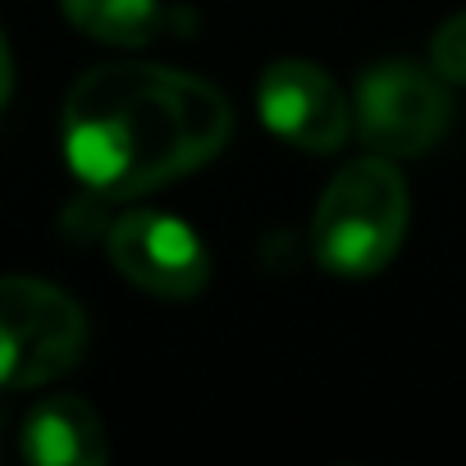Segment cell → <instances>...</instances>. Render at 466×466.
<instances>
[{"label": "cell", "mask_w": 466, "mask_h": 466, "mask_svg": "<svg viewBox=\"0 0 466 466\" xmlns=\"http://www.w3.org/2000/svg\"><path fill=\"white\" fill-rule=\"evenodd\" d=\"M106 252L115 270L151 298L187 302L210 284L206 243L192 224L165 210H124L106 233Z\"/></svg>", "instance_id": "cell-5"}, {"label": "cell", "mask_w": 466, "mask_h": 466, "mask_svg": "<svg viewBox=\"0 0 466 466\" xmlns=\"http://www.w3.org/2000/svg\"><path fill=\"white\" fill-rule=\"evenodd\" d=\"M10 92H15V60H10V42H5V33H0V110H5Z\"/></svg>", "instance_id": "cell-10"}, {"label": "cell", "mask_w": 466, "mask_h": 466, "mask_svg": "<svg viewBox=\"0 0 466 466\" xmlns=\"http://www.w3.org/2000/svg\"><path fill=\"white\" fill-rule=\"evenodd\" d=\"M87 348L83 307L33 275L0 279V389H42L78 366Z\"/></svg>", "instance_id": "cell-3"}, {"label": "cell", "mask_w": 466, "mask_h": 466, "mask_svg": "<svg viewBox=\"0 0 466 466\" xmlns=\"http://www.w3.org/2000/svg\"><path fill=\"white\" fill-rule=\"evenodd\" d=\"M24 457L33 466H101L110 448L96 407L78 393L42 398L24 420Z\"/></svg>", "instance_id": "cell-7"}, {"label": "cell", "mask_w": 466, "mask_h": 466, "mask_svg": "<svg viewBox=\"0 0 466 466\" xmlns=\"http://www.w3.org/2000/svg\"><path fill=\"white\" fill-rule=\"evenodd\" d=\"M430 69L443 83H466V10L430 37Z\"/></svg>", "instance_id": "cell-9"}, {"label": "cell", "mask_w": 466, "mask_h": 466, "mask_svg": "<svg viewBox=\"0 0 466 466\" xmlns=\"http://www.w3.org/2000/svg\"><path fill=\"white\" fill-rule=\"evenodd\" d=\"M65 160L106 201H133L156 192L233 137V106L206 78L165 65H96L87 69L60 115Z\"/></svg>", "instance_id": "cell-1"}, {"label": "cell", "mask_w": 466, "mask_h": 466, "mask_svg": "<svg viewBox=\"0 0 466 466\" xmlns=\"http://www.w3.org/2000/svg\"><path fill=\"white\" fill-rule=\"evenodd\" d=\"M60 10L83 37L106 46H147L165 24L160 0H60Z\"/></svg>", "instance_id": "cell-8"}, {"label": "cell", "mask_w": 466, "mask_h": 466, "mask_svg": "<svg viewBox=\"0 0 466 466\" xmlns=\"http://www.w3.org/2000/svg\"><path fill=\"white\" fill-rule=\"evenodd\" d=\"M407 183L389 156H366L343 165L316 201L311 219V252L329 275L370 279L380 275L407 233Z\"/></svg>", "instance_id": "cell-2"}, {"label": "cell", "mask_w": 466, "mask_h": 466, "mask_svg": "<svg viewBox=\"0 0 466 466\" xmlns=\"http://www.w3.org/2000/svg\"><path fill=\"white\" fill-rule=\"evenodd\" d=\"M257 110L279 142L302 151H339L352 133V101L311 60H275L261 74Z\"/></svg>", "instance_id": "cell-6"}, {"label": "cell", "mask_w": 466, "mask_h": 466, "mask_svg": "<svg viewBox=\"0 0 466 466\" xmlns=\"http://www.w3.org/2000/svg\"><path fill=\"white\" fill-rule=\"evenodd\" d=\"M357 133L370 151L402 160L425 156L452 124V96L434 69L411 60H380L357 78Z\"/></svg>", "instance_id": "cell-4"}]
</instances>
